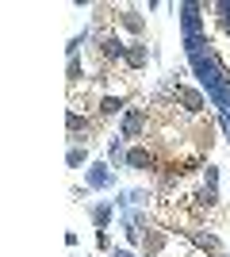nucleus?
I'll return each mask as SVG.
<instances>
[{
  "mask_svg": "<svg viewBox=\"0 0 230 257\" xmlns=\"http://www.w3.org/2000/svg\"><path fill=\"white\" fill-rule=\"evenodd\" d=\"M146 123H150V111H146V107H127L119 115V139L123 142H138L146 135Z\"/></svg>",
  "mask_w": 230,
  "mask_h": 257,
  "instance_id": "nucleus-1",
  "label": "nucleus"
},
{
  "mask_svg": "<svg viewBox=\"0 0 230 257\" xmlns=\"http://www.w3.org/2000/svg\"><path fill=\"white\" fill-rule=\"evenodd\" d=\"M123 165H127V169H134V173H157L161 169V158H157V150H153V146H142V142H138V146H127V161H123Z\"/></svg>",
  "mask_w": 230,
  "mask_h": 257,
  "instance_id": "nucleus-2",
  "label": "nucleus"
},
{
  "mask_svg": "<svg viewBox=\"0 0 230 257\" xmlns=\"http://www.w3.org/2000/svg\"><path fill=\"white\" fill-rule=\"evenodd\" d=\"M96 54L104 58V65L123 62L127 58V43L119 39V31H96Z\"/></svg>",
  "mask_w": 230,
  "mask_h": 257,
  "instance_id": "nucleus-3",
  "label": "nucleus"
},
{
  "mask_svg": "<svg viewBox=\"0 0 230 257\" xmlns=\"http://www.w3.org/2000/svg\"><path fill=\"white\" fill-rule=\"evenodd\" d=\"M173 100L184 107L188 115H203V107H207V96H203L199 88L184 85V81H173Z\"/></svg>",
  "mask_w": 230,
  "mask_h": 257,
  "instance_id": "nucleus-4",
  "label": "nucleus"
},
{
  "mask_svg": "<svg viewBox=\"0 0 230 257\" xmlns=\"http://www.w3.org/2000/svg\"><path fill=\"white\" fill-rule=\"evenodd\" d=\"M85 188L88 192H108L115 188V173H111V161H92L85 169Z\"/></svg>",
  "mask_w": 230,
  "mask_h": 257,
  "instance_id": "nucleus-5",
  "label": "nucleus"
},
{
  "mask_svg": "<svg viewBox=\"0 0 230 257\" xmlns=\"http://www.w3.org/2000/svg\"><path fill=\"white\" fill-rule=\"evenodd\" d=\"M96 123H100V115H81L77 107H69V111H66V131H69V142H85V146H88V139H85V135H88L92 127H96Z\"/></svg>",
  "mask_w": 230,
  "mask_h": 257,
  "instance_id": "nucleus-6",
  "label": "nucleus"
},
{
  "mask_svg": "<svg viewBox=\"0 0 230 257\" xmlns=\"http://www.w3.org/2000/svg\"><path fill=\"white\" fill-rule=\"evenodd\" d=\"M150 46H146V39H131V43H127V58H123V65H127V69H131V73H142L146 65H150Z\"/></svg>",
  "mask_w": 230,
  "mask_h": 257,
  "instance_id": "nucleus-7",
  "label": "nucleus"
},
{
  "mask_svg": "<svg viewBox=\"0 0 230 257\" xmlns=\"http://www.w3.org/2000/svg\"><path fill=\"white\" fill-rule=\"evenodd\" d=\"M115 27H123V31H131L134 39H142L146 35V20L138 8H115Z\"/></svg>",
  "mask_w": 230,
  "mask_h": 257,
  "instance_id": "nucleus-8",
  "label": "nucleus"
},
{
  "mask_svg": "<svg viewBox=\"0 0 230 257\" xmlns=\"http://www.w3.org/2000/svg\"><path fill=\"white\" fill-rule=\"evenodd\" d=\"M188 234V242L196 249H203V253H215V257H226V246H222L215 234H207V230H184Z\"/></svg>",
  "mask_w": 230,
  "mask_h": 257,
  "instance_id": "nucleus-9",
  "label": "nucleus"
},
{
  "mask_svg": "<svg viewBox=\"0 0 230 257\" xmlns=\"http://www.w3.org/2000/svg\"><path fill=\"white\" fill-rule=\"evenodd\" d=\"M88 219L96 230H108L111 219H115V200H100V204H88Z\"/></svg>",
  "mask_w": 230,
  "mask_h": 257,
  "instance_id": "nucleus-10",
  "label": "nucleus"
},
{
  "mask_svg": "<svg viewBox=\"0 0 230 257\" xmlns=\"http://www.w3.org/2000/svg\"><path fill=\"white\" fill-rule=\"evenodd\" d=\"M127 96H115V92H104V96H100V104H96V115L100 119H115V115H123V111H127Z\"/></svg>",
  "mask_w": 230,
  "mask_h": 257,
  "instance_id": "nucleus-11",
  "label": "nucleus"
},
{
  "mask_svg": "<svg viewBox=\"0 0 230 257\" xmlns=\"http://www.w3.org/2000/svg\"><path fill=\"white\" fill-rule=\"evenodd\" d=\"M165 242H169V234H165V230H157V226H146V234H142V249H146V257H161Z\"/></svg>",
  "mask_w": 230,
  "mask_h": 257,
  "instance_id": "nucleus-12",
  "label": "nucleus"
},
{
  "mask_svg": "<svg viewBox=\"0 0 230 257\" xmlns=\"http://www.w3.org/2000/svg\"><path fill=\"white\" fill-rule=\"evenodd\" d=\"M192 204H196L199 211L219 207V188H215V184H203V188H196V192H192Z\"/></svg>",
  "mask_w": 230,
  "mask_h": 257,
  "instance_id": "nucleus-13",
  "label": "nucleus"
},
{
  "mask_svg": "<svg viewBox=\"0 0 230 257\" xmlns=\"http://www.w3.org/2000/svg\"><path fill=\"white\" fill-rule=\"evenodd\" d=\"M66 165H69V169H81V165H88V146H85V142H69Z\"/></svg>",
  "mask_w": 230,
  "mask_h": 257,
  "instance_id": "nucleus-14",
  "label": "nucleus"
},
{
  "mask_svg": "<svg viewBox=\"0 0 230 257\" xmlns=\"http://www.w3.org/2000/svg\"><path fill=\"white\" fill-rule=\"evenodd\" d=\"M108 161H111V165L127 161V146H123V139H119V135H115V139H108Z\"/></svg>",
  "mask_w": 230,
  "mask_h": 257,
  "instance_id": "nucleus-15",
  "label": "nucleus"
},
{
  "mask_svg": "<svg viewBox=\"0 0 230 257\" xmlns=\"http://www.w3.org/2000/svg\"><path fill=\"white\" fill-rule=\"evenodd\" d=\"M66 81H69L73 88L85 81V65H81V58H69V65H66Z\"/></svg>",
  "mask_w": 230,
  "mask_h": 257,
  "instance_id": "nucleus-16",
  "label": "nucleus"
},
{
  "mask_svg": "<svg viewBox=\"0 0 230 257\" xmlns=\"http://www.w3.org/2000/svg\"><path fill=\"white\" fill-rule=\"evenodd\" d=\"M203 184H215V188H219V165H203Z\"/></svg>",
  "mask_w": 230,
  "mask_h": 257,
  "instance_id": "nucleus-17",
  "label": "nucleus"
},
{
  "mask_svg": "<svg viewBox=\"0 0 230 257\" xmlns=\"http://www.w3.org/2000/svg\"><path fill=\"white\" fill-rule=\"evenodd\" d=\"M96 246H100V249H108V253L115 249V246H111V234H108V230H96Z\"/></svg>",
  "mask_w": 230,
  "mask_h": 257,
  "instance_id": "nucleus-18",
  "label": "nucleus"
},
{
  "mask_svg": "<svg viewBox=\"0 0 230 257\" xmlns=\"http://www.w3.org/2000/svg\"><path fill=\"white\" fill-rule=\"evenodd\" d=\"M108 257H134V253H131V249H111Z\"/></svg>",
  "mask_w": 230,
  "mask_h": 257,
  "instance_id": "nucleus-19",
  "label": "nucleus"
}]
</instances>
